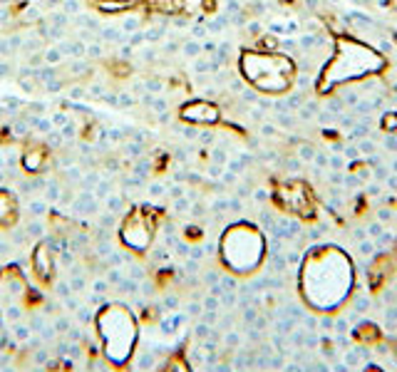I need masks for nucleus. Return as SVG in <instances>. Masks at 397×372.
Returning <instances> with one entry per match:
<instances>
[{
    "instance_id": "obj_1",
    "label": "nucleus",
    "mask_w": 397,
    "mask_h": 372,
    "mask_svg": "<svg viewBox=\"0 0 397 372\" xmlns=\"http://www.w3.org/2000/svg\"><path fill=\"white\" fill-rule=\"evenodd\" d=\"M352 286V265L338 248H323L308 258L303 271V293L316 308H335Z\"/></svg>"
},
{
    "instance_id": "obj_2",
    "label": "nucleus",
    "mask_w": 397,
    "mask_h": 372,
    "mask_svg": "<svg viewBox=\"0 0 397 372\" xmlns=\"http://www.w3.org/2000/svg\"><path fill=\"white\" fill-rule=\"evenodd\" d=\"M382 65H385V60H382L375 50L360 45V42H352V40L343 38L341 42H338V52H335V57L330 60L328 68H325L320 87L338 85V82H345V79L363 77V75L380 70Z\"/></svg>"
},
{
    "instance_id": "obj_3",
    "label": "nucleus",
    "mask_w": 397,
    "mask_h": 372,
    "mask_svg": "<svg viewBox=\"0 0 397 372\" xmlns=\"http://www.w3.org/2000/svg\"><path fill=\"white\" fill-rule=\"evenodd\" d=\"M241 70L251 85L263 92H283L293 79V65L271 52H244Z\"/></svg>"
},
{
    "instance_id": "obj_4",
    "label": "nucleus",
    "mask_w": 397,
    "mask_h": 372,
    "mask_svg": "<svg viewBox=\"0 0 397 372\" xmlns=\"http://www.w3.org/2000/svg\"><path fill=\"white\" fill-rule=\"evenodd\" d=\"M221 251L226 265L236 268L238 273H244L254 265H258L263 254V241L251 226H236V228H228V233L224 236Z\"/></svg>"
},
{
    "instance_id": "obj_5",
    "label": "nucleus",
    "mask_w": 397,
    "mask_h": 372,
    "mask_svg": "<svg viewBox=\"0 0 397 372\" xmlns=\"http://www.w3.org/2000/svg\"><path fill=\"white\" fill-rule=\"evenodd\" d=\"M87 8L97 15L114 17V15H130L137 8H142V0H85Z\"/></svg>"
},
{
    "instance_id": "obj_6",
    "label": "nucleus",
    "mask_w": 397,
    "mask_h": 372,
    "mask_svg": "<svg viewBox=\"0 0 397 372\" xmlns=\"http://www.w3.org/2000/svg\"><path fill=\"white\" fill-rule=\"evenodd\" d=\"M33 271L38 273L40 281H50L55 276V254L45 241H40L33 251Z\"/></svg>"
},
{
    "instance_id": "obj_7",
    "label": "nucleus",
    "mask_w": 397,
    "mask_h": 372,
    "mask_svg": "<svg viewBox=\"0 0 397 372\" xmlns=\"http://www.w3.org/2000/svg\"><path fill=\"white\" fill-rule=\"evenodd\" d=\"M182 119L187 122H196V124H211L219 119V109L211 104V102H189L182 107Z\"/></svg>"
},
{
    "instance_id": "obj_8",
    "label": "nucleus",
    "mask_w": 397,
    "mask_h": 372,
    "mask_svg": "<svg viewBox=\"0 0 397 372\" xmlns=\"http://www.w3.org/2000/svg\"><path fill=\"white\" fill-rule=\"evenodd\" d=\"M100 209H102V201H97L92 189H82V192L72 199V203H70V211H75V214L79 216H95Z\"/></svg>"
},
{
    "instance_id": "obj_9",
    "label": "nucleus",
    "mask_w": 397,
    "mask_h": 372,
    "mask_svg": "<svg viewBox=\"0 0 397 372\" xmlns=\"http://www.w3.org/2000/svg\"><path fill=\"white\" fill-rule=\"evenodd\" d=\"M20 164L28 174L38 176L40 171H45L47 166V147H30L28 152L20 157Z\"/></svg>"
},
{
    "instance_id": "obj_10",
    "label": "nucleus",
    "mask_w": 397,
    "mask_h": 372,
    "mask_svg": "<svg viewBox=\"0 0 397 372\" xmlns=\"http://www.w3.org/2000/svg\"><path fill=\"white\" fill-rule=\"evenodd\" d=\"M17 221V206H15V196L10 194V189L0 186V226L10 228Z\"/></svg>"
},
{
    "instance_id": "obj_11",
    "label": "nucleus",
    "mask_w": 397,
    "mask_h": 372,
    "mask_svg": "<svg viewBox=\"0 0 397 372\" xmlns=\"http://www.w3.org/2000/svg\"><path fill=\"white\" fill-rule=\"evenodd\" d=\"M102 68L107 70L114 79L132 77V65L125 60V57H107V60H102Z\"/></svg>"
},
{
    "instance_id": "obj_12",
    "label": "nucleus",
    "mask_w": 397,
    "mask_h": 372,
    "mask_svg": "<svg viewBox=\"0 0 397 372\" xmlns=\"http://www.w3.org/2000/svg\"><path fill=\"white\" fill-rule=\"evenodd\" d=\"M142 8H147L149 13H162V15H174L182 10L179 0H142Z\"/></svg>"
},
{
    "instance_id": "obj_13",
    "label": "nucleus",
    "mask_w": 397,
    "mask_h": 372,
    "mask_svg": "<svg viewBox=\"0 0 397 372\" xmlns=\"http://www.w3.org/2000/svg\"><path fill=\"white\" fill-rule=\"evenodd\" d=\"M13 338H15L17 343H30V340H33V327H30V323H23V320L13 323Z\"/></svg>"
},
{
    "instance_id": "obj_14",
    "label": "nucleus",
    "mask_w": 397,
    "mask_h": 372,
    "mask_svg": "<svg viewBox=\"0 0 397 372\" xmlns=\"http://www.w3.org/2000/svg\"><path fill=\"white\" fill-rule=\"evenodd\" d=\"M60 196H63V184H60L57 179H47L45 201H47V203H60Z\"/></svg>"
},
{
    "instance_id": "obj_15",
    "label": "nucleus",
    "mask_w": 397,
    "mask_h": 372,
    "mask_svg": "<svg viewBox=\"0 0 397 372\" xmlns=\"http://www.w3.org/2000/svg\"><path fill=\"white\" fill-rule=\"evenodd\" d=\"M47 211H50V206H47L45 199H33V201L28 203V214L33 216V219H40V216H45Z\"/></svg>"
},
{
    "instance_id": "obj_16",
    "label": "nucleus",
    "mask_w": 397,
    "mask_h": 372,
    "mask_svg": "<svg viewBox=\"0 0 397 372\" xmlns=\"http://www.w3.org/2000/svg\"><path fill=\"white\" fill-rule=\"evenodd\" d=\"M45 147L47 149H55V152L65 149V139H63V134H60V130L47 132V134H45Z\"/></svg>"
},
{
    "instance_id": "obj_17",
    "label": "nucleus",
    "mask_w": 397,
    "mask_h": 372,
    "mask_svg": "<svg viewBox=\"0 0 397 372\" xmlns=\"http://www.w3.org/2000/svg\"><path fill=\"white\" fill-rule=\"evenodd\" d=\"M122 203H125V194H122V196H117V194H109V196L102 201V206L107 211H112V214H122Z\"/></svg>"
},
{
    "instance_id": "obj_18",
    "label": "nucleus",
    "mask_w": 397,
    "mask_h": 372,
    "mask_svg": "<svg viewBox=\"0 0 397 372\" xmlns=\"http://www.w3.org/2000/svg\"><path fill=\"white\" fill-rule=\"evenodd\" d=\"M42 57H45V65H52V68H57V65L65 60V52L60 50V47H50V50L42 52Z\"/></svg>"
},
{
    "instance_id": "obj_19",
    "label": "nucleus",
    "mask_w": 397,
    "mask_h": 372,
    "mask_svg": "<svg viewBox=\"0 0 397 372\" xmlns=\"http://www.w3.org/2000/svg\"><path fill=\"white\" fill-rule=\"evenodd\" d=\"M25 231H28L30 238H42V236H45L47 228H45V224H42L40 219H33L28 226H25Z\"/></svg>"
},
{
    "instance_id": "obj_20",
    "label": "nucleus",
    "mask_w": 397,
    "mask_h": 372,
    "mask_svg": "<svg viewBox=\"0 0 397 372\" xmlns=\"http://www.w3.org/2000/svg\"><path fill=\"white\" fill-rule=\"evenodd\" d=\"M82 174H85V171L79 169L77 164H72V166L63 169V179L68 181V184H79V181H82Z\"/></svg>"
},
{
    "instance_id": "obj_21",
    "label": "nucleus",
    "mask_w": 397,
    "mask_h": 372,
    "mask_svg": "<svg viewBox=\"0 0 397 372\" xmlns=\"http://www.w3.org/2000/svg\"><path fill=\"white\" fill-rule=\"evenodd\" d=\"M92 192H95L97 201H104V199H107L109 194H112V181H109V179H100V184H97L95 189H92Z\"/></svg>"
},
{
    "instance_id": "obj_22",
    "label": "nucleus",
    "mask_w": 397,
    "mask_h": 372,
    "mask_svg": "<svg viewBox=\"0 0 397 372\" xmlns=\"http://www.w3.org/2000/svg\"><path fill=\"white\" fill-rule=\"evenodd\" d=\"M75 320L79 323V325H90L92 320H95V313H92V308H87V305H82V308L75 310Z\"/></svg>"
},
{
    "instance_id": "obj_23",
    "label": "nucleus",
    "mask_w": 397,
    "mask_h": 372,
    "mask_svg": "<svg viewBox=\"0 0 397 372\" xmlns=\"http://www.w3.org/2000/svg\"><path fill=\"white\" fill-rule=\"evenodd\" d=\"M77 132H79V130H77V124H75L72 119H70V122L65 124L63 130H60V134H63L65 144H70V141H75V139H77Z\"/></svg>"
},
{
    "instance_id": "obj_24",
    "label": "nucleus",
    "mask_w": 397,
    "mask_h": 372,
    "mask_svg": "<svg viewBox=\"0 0 397 372\" xmlns=\"http://www.w3.org/2000/svg\"><path fill=\"white\" fill-rule=\"evenodd\" d=\"M100 179H102V176L97 174V171H85V174H82V181H79V186H82V189H95V186L100 184Z\"/></svg>"
},
{
    "instance_id": "obj_25",
    "label": "nucleus",
    "mask_w": 397,
    "mask_h": 372,
    "mask_svg": "<svg viewBox=\"0 0 397 372\" xmlns=\"http://www.w3.org/2000/svg\"><path fill=\"white\" fill-rule=\"evenodd\" d=\"M23 320V308L15 303H8V310H6V323H17Z\"/></svg>"
},
{
    "instance_id": "obj_26",
    "label": "nucleus",
    "mask_w": 397,
    "mask_h": 372,
    "mask_svg": "<svg viewBox=\"0 0 397 372\" xmlns=\"http://www.w3.org/2000/svg\"><path fill=\"white\" fill-rule=\"evenodd\" d=\"M75 290H72V286H70V281H57L55 283V295L60 300H65V298H70Z\"/></svg>"
},
{
    "instance_id": "obj_27",
    "label": "nucleus",
    "mask_w": 397,
    "mask_h": 372,
    "mask_svg": "<svg viewBox=\"0 0 397 372\" xmlns=\"http://www.w3.org/2000/svg\"><path fill=\"white\" fill-rule=\"evenodd\" d=\"M52 325H55L57 335H65L72 327V320H70L68 316H55V320H52Z\"/></svg>"
},
{
    "instance_id": "obj_28",
    "label": "nucleus",
    "mask_w": 397,
    "mask_h": 372,
    "mask_svg": "<svg viewBox=\"0 0 397 372\" xmlns=\"http://www.w3.org/2000/svg\"><path fill=\"white\" fill-rule=\"evenodd\" d=\"M119 290H122V293H137V290H139V283H137V278H122V283H119Z\"/></svg>"
},
{
    "instance_id": "obj_29",
    "label": "nucleus",
    "mask_w": 397,
    "mask_h": 372,
    "mask_svg": "<svg viewBox=\"0 0 397 372\" xmlns=\"http://www.w3.org/2000/svg\"><path fill=\"white\" fill-rule=\"evenodd\" d=\"M70 286H72L75 293H82L87 288V278L82 276V273H72V278H70Z\"/></svg>"
},
{
    "instance_id": "obj_30",
    "label": "nucleus",
    "mask_w": 397,
    "mask_h": 372,
    "mask_svg": "<svg viewBox=\"0 0 397 372\" xmlns=\"http://www.w3.org/2000/svg\"><path fill=\"white\" fill-rule=\"evenodd\" d=\"M92 293H100V295H104V293H107V290H109V288H112V286H109V281H107V278H95V281H92Z\"/></svg>"
},
{
    "instance_id": "obj_31",
    "label": "nucleus",
    "mask_w": 397,
    "mask_h": 372,
    "mask_svg": "<svg viewBox=\"0 0 397 372\" xmlns=\"http://www.w3.org/2000/svg\"><path fill=\"white\" fill-rule=\"evenodd\" d=\"M85 97H87V87H82V85L70 87V92H68V100L70 102H79V100H85Z\"/></svg>"
},
{
    "instance_id": "obj_32",
    "label": "nucleus",
    "mask_w": 397,
    "mask_h": 372,
    "mask_svg": "<svg viewBox=\"0 0 397 372\" xmlns=\"http://www.w3.org/2000/svg\"><path fill=\"white\" fill-rule=\"evenodd\" d=\"M33 362L35 365H50V352L45 348H38L33 352Z\"/></svg>"
},
{
    "instance_id": "obj_33",
    "label": "nucleus",
    "mask_w": 397,
    "mask_h": 372,
    "mask_svg": "<svg viewBox=\"0 0 397 372\" xmlns=\"http://www.w3.org/2000/svg\"><path fill=\"white\" fill-rule=\"evenodd\" d=\"M122 278H125V273L119 271L117 265L107 268V281H109V286H119V283H122Z\"/></svg>"
},
{
    "instance_id": "obj_34",
    "label": "nucleus",
    "mask_w": 397,
    "mask_h": 372,
    "mask_svg": "<svg viewBox=\"0 0 397 372\" xmlns=\"http://www.w3.org/2000/svg\"><path fill=\"white\" fill-rule=\"evenodd\" d=\"M122 149H125L127 157H139V154H142V144H139V141H137V139L127 141V144H125V147H122Z\"/></svg>"
},
{
    "instance_id": "obj_35",
    "label": "nucleus",
    "mask_w": 397,
    "mask_h": 372,
    "mask_svg": "<svg viewBox=\"0 0 397 372\" xmlns=\"http://www.w3.org/2000/svg\"><path fill=\"white\" fill-rule=\"evenodd\" d=\"M114 224H117V214L104 209V214H100V226H102V228H112Z\"/></svg>"
},
{
    "instance_id": "obj_36",
    "label": "nucleus",
    "mask_w": 397,
    "mask_h": 372,
    "mask_svg": "<svg viewBox=\"0 0 397 372\" xmlns=\"http://www.w3.org/2000/svg\"><path fill=\"white\" fill-rule=\"evenodd\" d=\"M50 119H52V127H55V130H63L65 124L70 122V117H68V114H65V112H55Z\"/></svg>"
},
{
    "instance_id": "obj_37",
    "label": "nucleus",
    "mask_w": 397,
    "mask_h": 372,
    "mask_svg": "<svg viewBox=\"0 0 397 372\" xmlns=\"http://www.w3.org/2000/svg\"><path fill=\"white\" fill-rule=\"evenodd\" d=\"M87 57H90V60H100V57H102V45H100V42L87 45Z\"/></svg>"
},
{
    "instance_id": "obj_38",
    "label": "nucleus",
    "mask_w": 397,
    "mask_h": 372,
    "mask_svg": "<svg viewBox=\"0 0 397 372\" xmlns=\"http://www.w3.org/2000/svg\"><path fill=\"white\" fill-rule=\"evenodd\" d=\"M70 348H72V343H70L68 338H65V340H57V350H55V352H57L60 357H65V355H70Z\"/></svg>"
},
{
    "instance_id": "obj_39",
    "label": "nucleus",
    "mask_w": 397,
    "mask_h": 372,
    "mask_svg": "<svg viewBox=\"0 0 397 372\" xmlns=\"http://www.w3.org/2000/svg\"><path fill=\"white\" fill-rule=\"evenodd\" d=\"M152 365H154V360L149 352H139V355H137V367H152Z\"/></svg>"
},
{
    "instance_id": "obj_40",
    "label": "nucleus",
    "mask_w": 397,
    "mask_h": 372,
    "mask_svg": "<svg viewBox=\"0 0 397 372\" xmlns=\"http://www.w3.org/2000/svg\"><path fill=\"white\" fill-rule=\"evenodd\" d=\"M102 164H104V169H107V171H104V174H114V171L119 169V164L114 162V159H104Z\"/></svg>"
},
{
    "instance_id": "obj_41",
    "label": "nucleus",
    "mask_w": 397,
    "mask_h": 372,
    "mask_svg": "<svg viewBox=\"0 0 397 372\" xmlns=\"http://www.w3.org/2000/svg\"><path fill=\"white\" fill-rule=\"evenodd\" d=\"M63 305H65V308H70V310H77L79 308V300L75 298V295H70V298L63 300Z\"/></svg>"
},
{
    "instance_id": "obj_42",
    "label": "nucleus",
    "mask_w": 397,
    "mask_h": 372,
    "mask_svg": "<svg viewBox=\"0 0 397 372\" xmlns=\"http://www.w3.org/2000/svg\"><path fill=\"white\" fill-rule=\"evenodd\" d=\"M10 251H13V243L0 238V256H10Z\"/></svg>"
},
{
    "instance_id": "obj_43",
    "label": "nucleus",
    "mask_w": 397,
    "mask_h": 372,
    "mask_svg": "<svg viewBox=\"0 0 397 372\" xmlns=\"http://www.w3.org/2000/svg\"><path fill=\"white\" fill-rule=\"evenodd\" d=\"M42 313H45V316H57V305L55 303H45V305H42Z\"/></svg>"
},
{
    "instance_id": "obj_44",
    "label": "nucleus",
    "mask_w": 397,
    "mask_h": 372,
    "mask_svg": "<svg viewBox=\"0 0 397 372\" xmlns=\"http://www.w3.org/2000/svg\"><path fill=\"white\" fill-rule=\"evenodd\" d=\"M147 169H149L147 164L139 162V164H137V166H134V174H137V176H144V174H147Z\"/></svg>"
},
{
    "instance_id": "obj_45",
    "label": "nucleus",
    "mask_w": 397,
    "mask_h": 372,
    "mask_svg": "<svg viewBox=\"0 0 397 372\" xmlns=\"http://www.w3.org/2000/svg\"><path fill=\"white\" fill-rule=\"evenodd\" d=\"M159 194H162V186L154 184V186H152V196H159Z\"/></svg>"
},
{
    "instance_id": "obj_46",
    "label": "nucleus",
    "mask_w": 397,
    "mask_h": 372,
    "mask_svg": "<svg viewBox=\"0 0 397 372\" xmlns=\"http://www.w3.org/2000/svg\"><path fill=\"white\" fill-rule=\"evenodd\" d=\"M8 362H10V357H8V355H3V352H0V367H3V365H8Z\"/></svg>"
},
{
    "instance_id": "obj_47",
    "label": "nucleus",
    "mask_w": 397,
    "mask_h": 372,
    "mask_svg": "<svg viewBox=\"0 0 397 372\" xmlns=\"http://www.w3.org/2000/svg\"><path fill=\"white\" fill-rule=\"evenodd\" d=\"M3 181H8L6 179V169H0V184H3Z\"/></svg>"
},
{
    "instance_id": "obj_48",
    "label": "nucleus",
    "mask_w": 397,
    "mask_h": 372,
    "mask_svg": "<svg viewBox=\"0 0 397 372\" xmlns=\"http://www.w3.org/2000/svg\"><path fill=\"white\" fill-rule=\"evenodd\" d=\"M3 3H10V0H3Z\"/></svg>"
},
{
    "instance_id": "obj_49",
    "label": "nucleus",
    "mask_w": 397,
    "mask_h": 372,
    "mask_svg": "<svg viewBox=\"0 0 397 372\" xmlns=\"http://www.w3.org/2000/svg\"><path fill=\"white\" fill-rule=\"evenodd\" d=\"M0 30H3V23H0Z\"/></svg>"
}]
</instances>
